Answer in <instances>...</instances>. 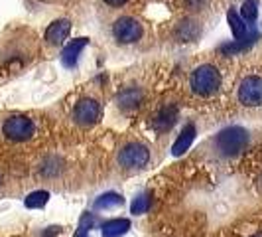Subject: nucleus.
Instances as JSON below:
<instances>
[{"mask_svg": "<svg viewBox=\"0 0 262 237\" xmlns=\"http://www.w3.org/2000/svg\"><path fill=\"white\" fill-rule=\"evenodd\" d=\"M46 198H48V194H34V196H30V200H28L26 204L28 206H39V204L46 202Z\"/></svg>", "mask_w": 262, "mask_h": 237, "instance_id": "obj_19", "label": "nucleus"}, {"mask_svg": "<svg viewBox=\"0 0 262 237\" xmlns=\"http://www.w3.org/2000/svg\"><path fill=\"white\" fill-rule=\"evenodd\" d=\"M173 121H176V109H162L154 118V127L160 131H166L173 125Z\"/></svg>", "mask_w": 262, "mask_h": 237, "instance_id": "obj_11", "label": "nucleus"}, {"mask_svg": "<svg viewBox=\"0 0 262 237\" xmlns=\"http://www.w3.org/2000/svg\"><path fill=\"white\" fill-rule=\"evenodd\" d=\"M146 208H148V202H146L144 198H140L138 202H134V206H132V211H134V213H142Z\"/></svg>", "mask_w": 262, "mask_h": 237, "instance_id": "obj_20", "label": "nucleus"}, {"mask_svg": "<svg viewBox=\"0 0 262 237\" xmlns=\"http://www.w3.org/2000/svg\"><path fill=\"white\" fill-rule=\"evenodd\" d=\"M185 4H187V8H189V10H197V8L203 4V0H187Z\"/></svg>", "mask_w": 262, "mask_h": 237, "instance_id": "obj_21", "label": "nucleus"}, {"mask_svg": "<svg viewBox=\"0 0 262 237\" xmlns=\"http://www.w3.org/2000/svg\"><path fill=\"white\" fill-rule=\"evenodd\" d=\"M142 99H144V95L140 89H136V87H128V89H124V91L118 95V107L120 109H124V111H134V109H138V107L142 105Z\"/></svg>", "mask_w": 262, "mask_h": 237, "instance_id": "obj_9", "label": "nucleus"}, {"mask_svg": "<svg viewBox=\"0 0 262 237\" xmlns=\"http://www.w3.org/2000/svg\"><path fill=\"white\" fill-rule=\"evenodd\" d=\"M128 227V222H120V220H115V222H108V224L105 225V237H117L120 235L124 229Z\"/></svg>", "mask_w": 262, "mask_h": 237, "instance_id": "obj_15", "label": "nucleus"}, {"mask_svg": "<svg viewBox=\"0 0 262 237\" xmlns=\"http://www.w3.org/2000/svg\"><path fill=\"white\" fill-rule=\"evenodd\" d=\"M99 117H101V107H99V103L95 99H83L73 109L75 123L83 125V127H89L93 123H97Z\"/></svg>", "mask_w": 262, "mask_h": 237, "instance_id": "obj_7", "label": "nucleus"}, {"mask_svg": "<svg viewBox=\"0 0 262 237\" xmlns=\"http://www.w3.org/2000/svg\"><path fill=\"white\" fill-rule=\"evenodd\" d=\"M34 132H36L34 121L24 117V115H14V117H8L2 123V134L8 141H14V143H22V141L32 139Z\"/></svg>", "mask_w": 262, "mask_h": 237, "instance_id": "obj_3", "label": "nucleus"}, {"mask_svg": "<svg viewBox=\"0 0 262 237\" xmlns=\"http://www.w3.org/2000/svg\"><path fill=\"white\" fill-rule=\"evenodd\" d=\"M241 14H243V20L247 24H252L258 16V10H256V0H245L243 2V8H241Z\"/></svg>", "mask_w": 262, "mask_h": 237, "instance_id": "obj_14", "label": "nucleus"}, {"mask_svg": "<svg viewBox=\"0 0 262 237\" xmlns=\"http://www.w3.org/2000/svg\"><path fill=\"white\" fill-rule=\"evenodd\" d=\"M249 145V132L241 127H229L217 134L215 146L217 150L225 156H233L238 154L241 150H245V146Z\"/></svg>", "mask_w": 262, "mask_h": 237, "instance_id": "obj_2", "label": "nucleus"}, {"mask_svg": "<svg viewBox=\"0 0 262 237\" xmlns=\"http://www.w3.org/2000/svg\"><path fill=\"white\" fill-rule=\"evenodd\" d=\"M252 237H262V233H256V235H252Z\"/></svg>", "mask_w": 262, "mask_h": 237, "instance_id": "obj_23", "label": "nucleus"}, {"mask_svg": "<svg viewBox=\"0 0 262 237\" xmlns=\"http://www.w3.org/2000/svg\"><path fill=\"white\" fill-rule=\"evenodd\" d=\"M191 139H193V127H187V131H185V136H182L178 143H176V146H173V150L176 152H182V148H185V146L191 143Z\"/></svg>", "mask_w": 262, "mask_h": 237, "instance_id": "obj_16", "label": "nucleus"}, {"mask_svg": "<svg viewBox=\"0 0 262 237\" xmlns=\"http://www.w3.org/2000/svg\"><path fill=\"white\" fill-rule=\"evenodd\" d=\"M236 99L245 107L262 105V75H245L236 87Z\"/></svg>", "mask_w": 262, "mask_h": 237, "instance_id": "obj_4", "label": "nucleus"}, {"mask_svg": "<svg viewBox=\"0 0 262 237\" xmlns=\"http://www.w3.org/2000/svg\"><path fill=\"white\" fill-rule=\"evenodd\" d=\"M118 202H120V198L115 196V194H108V196H103V200H99V202H97V206H99V208H105V206L118 204Z\"/></svg>", "mask_w": 262, "mask_h": 237, "instance_id": "obj_18", "label": "nucleus"}, {"mask_svg": "<svg viewBox=\"0 0 262 237\" xmlns=\"http://www.w3.org/2000/svg\"><path fill=\"white\" fill-rule=\"evenodd\" d=\"M197 34H199V26H197V22H182L180 28H178V36L185 42H191V40L197 38Z\"/></svg>", "mask_w": 262, "mask_h": 237, "instance_id": "obj_13", "label": "nucleus"}, {"mask_svg": "<svg viewBox=\"0 0 262 237\" xmlns=\"http://www.w3.org/2000/svg\"><path fill=\"white\" fill-rule=\"evenodd\" d=\"M85 44H87V40L79 38V40H73V42L67 46L66 52H63V62H66V66H73V64H75L79 52L85 48Z\"/></svg>", "mask_w": 262, "mask_h": 237, "instance_id": "obj_10", "label": "nucleus"}, {"mask_svg": "<svg viewBox=\"0 0 262 237\" xmlns=\"http://www.w3.org/2000/svg\"><path fill=\"white\" fill-rule=\"evenodd\" d=\"M71 24L67 20H55L53 24H50V28L46 30V42L52 46H59L63 44V40L69 36Z\"/></svg>", "mask_w": 262, "mask_h": 237, "instance_id": "obj_8", "label": "nucleus"}, {"mask_svg": "<svg viewBox=\"0 0 262 237\" xmlns=\"http://www.w3.org/2000/svg\"><path fill=\"white\" fill-rule=\"evenodd\" d=\"M148 160H150V152L140 143H128L118 152V164L124 170H140L148 164Z\"/></svg>", "mask_w": 262, "mask_h": 237, "instance_id": "obj_5", "label": "nucleus"}, {"mask_svg": "<svg viewBox=\"0 0 262 237\" xmlns=\"http://www.w3.org/2000/svg\"><path fill=\"white\" fill-rule=\"evenodd\" d=\"M189 87L197 97H211L221 87V71L211 64L195 67L189 77Z\"/></svg>", "mask_w": 262, "mask_h": 237, "instance_id": "obj_1", "label": "nucleus"}, {"mask_svg": "<svg viewBox=\"0 0 262 237\" xmlns=\"http://www.w3.org/2000/svg\"><path fill=\"white\" fill-rule=\"evenodd\" d=\"M55 172H57V160H53V158L48 160V162L41 166V174H43V176H53Z\"/></svg>", "mask_w": 262, "mask_h": 237, "instance_id": "obj_17", "label": "nucleus"}, {"mask_svg": "<svg viewBox=\"0 0 262 237\" xmlns=\"http://www.w3.org/2000/svg\"><path fill=\"white\" fill-rule=\"evenodd\" d=\"M113 36L120 44H132L142 36V26L138 20H134L130 16H124V18H118L113 26Z\"/></svg>", "mask_w": 262, "mask_h": 237, "instance_id": "obj_6", "label": "nucleus"}, {"mask_svg": "<svg viewBox=\"0 0 262 237\" xmlns=\"http://www.w3.org/2000/svg\"><path fill=\"white\" fill-rule=\"evenodd\" d=\"M105 2L108 4V6H122L126 0H105Z\"/></svg>", "mask_w": 262, "mask_h": 237, "instance_id": "obj_22", "label": "nucleus"}, {"mask_svg": "<svg viewBox=\"0 0 262 237\" xmlns=\"http://www.w3.org/2000/svg\"><path fill=\"white\" fill-rule=\"evenodd\" d=\"M229 24H231V30H233L236 40H243L247 36V24L243 18H238V14L235 10H229Z\"/></svg>", "mask_w": 262, "mask_h": 237, "instance_id": "obj_12", "label": "nucleus"}]
</instances>
